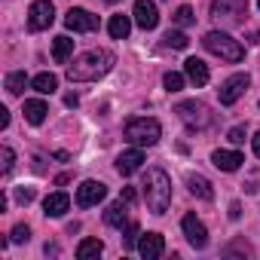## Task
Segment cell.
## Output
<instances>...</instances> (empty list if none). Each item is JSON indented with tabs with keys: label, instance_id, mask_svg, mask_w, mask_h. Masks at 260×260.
<instances>
[{
	"label": "cell",
	"instance_id": "16",
	"mask_svg": "<svg viewBox=\"0 0 260 260\" xmlns=\"http://www.w3.org/2000/svg\"><path fill=\"white\" fill-rule=\"evenodd\" d=\"M104 223H107V226H116V230H122V226L132 223V220H128V202L119 199V202L107 205V211H104Z\"/></svg>",
	"mask_w": 260,
	"mask_h": 260
},
{
	"label": "cell",
	"instance_id": "37",
	"mask_svg": "<svg viewBox=\"0 0 260 260\" xmlns=\"http://www.w3.org/2000/svg\"><path fill=\"white\" fill-rule=\"evenodd\" d=\"M239 214H242V205H239V202H233V205H230V217H233V220H236V217H239Z\"/></svg>",
	"mask_w": 260,
	"mask_h": 260
},
{
	"label": "cell",
	"instance_id": "38",
	"mask_svg": "<svg viewBox=\"0 0 260 260\" xmlns=\"http://www.w3.org/2000/svg\"><path fill=\"white\" fill-rule=\"evenodd\" d=\"M251 144H254V153H257V156H260V132H257V135H254V138H251Z\"/></svg>",
	"mask_w": 260,
	"mask_h": 260
},
{
	"label": "cell",
	"instance_id": "33",
	"mask_svg": "<svg viewBox=\"0 0 260 260\" xmlns=\"http://www.w3.org/2000/svg\"><path fill=\"white\" fill-rule=\"evenodd\" d=\"M16 202H19V205L34 202V187H19V190H16Z\"/></svg>",
	"mask_w": 260,
	"mask_h": 260
},
{
	"label": "cell",
	"instance_id": "30",
	"mask_svg": "<svg viewBox=\"0 0 260 260\" xmlns=\"http://www.w3.org/2000/svg\"><path fill=\"white\" fill-rule=\"evenodd\" d=\"M0 159H4L0 172H4V175H10V172H13V166H16V153H13V147H4V150H0Z\"/></svg>",
	"mask_w": 260,
	"mask_h": 260
},
{
	"label": "cell",
	"instance_id": "14",
	"mask_svg": "<svg viewBox=\"0 0 260 260\" xmlns=\"http://www.w3.org/2000/svg\"><path fill=\"white\" fill-rule=\"evenodd\" d=\"M141 166H144V150H141V147H132V150H125V153H119V159H116V172H119L122 178L135 175Z\"/></svg>",
	"mask_w": 260,
	"mask_h": 260
},
{
	"label": "cell",
	"instance_id": "27",
	"mask_svg": "<svg viewBox=\"0 0 260 260\" xmlns=\"http://www.w3.org/2000/svg\"><path fill=\"white\" fill-rule=\"evenodd\" d=\"M162 40H166V46H172V49H187V46H190V40H187L184 31H169Z\"/></svg>",
	"mask_w": 260,
	"mask_h": 260
},
{
	"label": "cell",
	"instance_id": "32",
	"mask_svg": "<svg viewBox=\"0 0 260 260\" xmlns=\"http://www.w3.org/2000/svg\"><path fill=\"white\" fill-rule=\"evenodd\" d=\"M226 138H230V144H245V125H233L230 132H226Z\"/></svg>",
	"mask_w": 260,
	"mask_h": 260
},
{
	"label": "cell",
	"instance_id": "17",
	"mask_svg": "<svg viewBox=\"0 0 260 260\" xmlns=\"http://www.w3.org/2000/svg\"><path fill=\"white\" fill-rule=\"evenodd\" d=\"M211 162H214L220 172H236V169H242L245 156H242L239 150H214V153H211Z\"/></svg>",
	"mask_w": 260,
	"mask_h": 260
},
{
	"label": "cell",
	"instance_id": "26",
	"mask_svg": "<svg viewBox=\"0 0 260 260\" xmlns=\"http://www.w3.org/2000/svg\"><path fill=\"white\" fill-rule=\"evenodd\" d=\"M184 80H187V74H178V71H169V74L162 77V86H166L169 92H181V89H184Z\"/></svg>",
	"mask_w": 260,
	"mask_h": 260
},
{
	"label": "cell",
	"instance_id": "40",
	"mask_svg": "<svg viewBox=\"0 0 260 260\" xmlns=\"http://www.w3.org/2000/svg\"><path fill=\"white\" fill-rule=\"evenodd\" d=\"M257 7H260V0H257Z\"/></svg>",
	"mask_w": 260,
	"mask_h": 260
},
{
	"label": "cell",
	"instance_id": "24",
	"mask_svg": "<svg viewBox=\"0 0 260 260\" xmlns=\"http://www.w3.org/2000/svg\"><path fill=\"white\" fill-rule=\"evenodd\" d=\"M104 251V242L101 239H83L80 245H77V257L80 260H92V257H98Z\"/></svg>",
	"mask_w": 260,
	"mask_h": 260
},
{
	"label": "cell",
	"instance_id": "5",
	"mask_svg": "<svg viewBox=\"0 0 260 260\" xmlns=\"http://www.w3.org/2000/svg\"><path fill=\"white\" fill-rule=\"evenodd\" d=\"M175 113L181 116V122H184L187 128H193V132H202V128L211 125V113H208V107H205L202 101H196V98L181 101V104L175 107Z\"/></svg>",
	"mask_w": 260,
	"mask_h": 260
},
{
	"label": "cell",
	"instance_id": "10",
	"mask_svg": "<svg viewBox=\"0 0 260 260\" xmlns=\"http://www.w3.org/2000/svg\"><path fill=\"white\" fill-rule=\"evenodd\" d=\"M104 196H107V187H104L101 181H83V184L77 187V205H80V208H92V205H98Z\"/></svg>",
	"mask_w": 260,
	"mask_h": 260
},
{
	"label": "cell",
	"instance_id": "1",
	"mask_svg": "<svg viewBox=\"0 0 260 260\" xmlns=\"http://www.w3.org/2000/svg\"><path fill=\"white\" fill-rule=\"evenodd\" d=\"M113 52L107 49H89L83 55L74 58V64H68V80L71 83H92V80H101L110 68H113Z\"/></svg>",
	"mask_w": 260,
	"mask_h": 260
},
{
	"label": "cell",
	"instance_id": "21",
	"mask_svg": "<svg viewBox=\"0 0 260 260\" xmlns=\"http://www.w3.org/2000/svg\"><path fill=\"white\" fill-rule=\"evenodd\" d=\"M46 113H49L46 101H40V98H28V101H25V119H28L31 125H40V122L46 119Z\"/></svg>",
	"mask_w": 260,
	"mask_h": 260
},
{
	"label": "cell",
	"instance_id": "19",
	"mask_svg": "<svg viewBox=\"0 0 260 260\" xmlns=\"http://www.w3.org/2000/svg\"><path fill=\"white\" fill-rule=\"evenodd\" d=\"M187 187H190V193H193V196H199V199H205V202H208V199H214L211 181H208V178H202V175H193V172H190V175H187Z\"/></svg>",
	"mask_w": 260,
	"mask_h": 260
},
{
	"label": "cell",
	"instance_id": "4",
	"mask_svg": "<svg viewBox=\"0 0 260 260\" xmlns=\"http://www.w3.org/2000/svg\"><path fill=\"white\" fill-rule=\"evenodd\" d=\"M202 46H205L211 55H217V58H223V61H230V64H236V61H242V58H245L242 43H239V40H233L226 31H208V34L202 37Z\"/></svg>",
	"mask_w": 260,
	"mask_h": 260
},
{
	"label": "cell",
	"instance_id": "23",
	"mask_svg": "<svg viewBox=\"0 0 260 260\" xmlns=\"http://www.w3.org/2000/svg\"><path fill=\"white\" fill-rule=\"evenodd\" d=\"M31 86H34L40 95H52V92L58 89V77H55V74H49V71H43V74H37V77L31 80Z\"/></svg>",
	"mask_w": 260,
	"mask_h": 260
},
{
	"label": "cell",
	"instance_id": "11",
	"mask_svg": "<svg viewBox=\"0 0 260 260\" xmlns=\"http://www.w3.org/2000/svg\"><path fill=\"white\" fill-rule=\"evenodd\" d=\"M181 230H184V236H187V242H190L193 248H205V245H208V230H205V223H202L196 214H184Z\"/></svg>",
	"mask_w": 260,
	"mask_h": 260
},
{
	"label": "cell",
	"instance_id": "29",
	"mask_svg": "<svg viewBox=\"0 0 260 260\" xmlns=\"http://www.w3.org/2000/svg\"><path fill=\"white\" fill-rule=\"evenodd\" d=\"M193 22H196V16H193V7H178V13H175V25L187 28V25H193Z\"/></svg>",
	"mask_w": 260,
	"mask_h": 260
},
{
	"label": "cell",
	"instance_id": "8",
	"mask_svg": "<svg viewBox=\"0 0 260 260\" xmlns=\"http://www.w3.org/2000/svg\"><path fill=\"white\" fill-rule=\"evenodd\" d=\"M55 22V7L52 0H34L31 10H28V28L31 31H46Z\"/></svg>",
	"mask_w": 260,
	"mask_h": 260
},
{
	"label": "cell",
	"instance_id": "7",
	"mask_svg": "<svg viewBox=\"0 0 260 260\" xmlns=\"http://www.w3.org/2000/svg\"><path fill=\"white\" fill-rule=\"evenodd\" d=\"M248 86H251V77H248V74H233V77H226V80L220 83V89H217L220 104H223V107L236 104V101L245 95V89H248Z\"/></svg>",
	"mask_w": 260,
	"mask_h": 260
},
{
	"label": "cell",
	"instance_id": "2",
	"mask_svg": "<svg viewBox=\"0 0 260 260\" xmlns=\"http://www.w3.org/2000/svg\"><path fill=\"white\" fill-rule=\"evenodd\" d=\"M144 199H147V208L153 214H166L169 205H172V181L162 169H147L144 175Z\"/></svg>",
	"mask_w": 260,
	"mask_h": 260
},
{
	"label": "cell",
	"instance_id": "3",
	"mask_svg": "<svg viewBox=\"0 0 260 260\" xmlns=\"http://www.w3.org/2000/svg\"><path fill=\"white\" fill-rule=\"evenodd\" d=\"M122 132H125L128 144H135V147H153L162 138V125L153 116H132V119L125 122Z\"/></svg>",
	"mask_w": 260,
	"mask_h": 260
},
{
	"label": "cell",
	"instance_id": "36",
	"mask_svg": "<svg viewBox=\"0 0 260 260\" xmlns=\"http://www.w3.org/2000/svg\"><path fill=\"white\" fill-rule=\"evenodd\" d=\"M64 104H68V107H77V104H80V98L71 92V95H64Z\"/></svg>",
	"mask_w": 260,
	"mask_h": 260
},
{
	"label": "cell",
	"instance_id": "6",
	"mask_svg": "<svg viewBox=\"0 0 260 260\" xmlns=\"http://www.w3.org/2000/svg\"><path fill=\"white\" fill-rule=\"evenodd\" d=\"M245 13H248V0H211V16L217 22L236 25L245 19Z\"/></svg>",
	"mask_w": 260,
	"mask_h": 260
},
{
	"label": "cell",
	"instance_id": "25",
	"mask_svg": "<svg viewBox=\"0 0 260 260\" xmlns=\"http://www.w3.org/2000/svg\"><path fill=\"white\" fill-rule=\"evenodd\" d=\"M25 86H28V74H25V71H13V74L7 77V92H10V95H22Z\"/></svg>",
	"mask_w": 260,
	"mask_h": 260
},
{
	"label": "cell",
	"instance_id": "39",
	"mask_svg": "<svg viewBox=\"0 0 260 260\" xmlns=\"http://www.w3.org/2000/svg\"><path fill=\"white\" fill-rule=\"evenodd\" d=\"M104 4H116V0H104Z\"/></svg>",
	"mask_w": 260,
	"mask_h": 260
},
{
	"label": "cell",
	"instance_id": "22",
	"mask_svg": "<svg viewBox=\"0 0 260 260\" xmlns=\"http://www.w3.org/2000/svg\"><path fill=\"white\" fill-rule=\"evenodd\" d=\"M107 31H110V37H113V40H125V37H128V31H132V19H128V16H110Z\"/></svg>",
	"mask_w": 260,
	"mask_h": 260
},
{
	"label": "cell",
	"instance_id": "15",
	"mask_svg": "<svg viewBox=\"0 0 260 260\" xmlns=\"http://www.w3.org/2000/svg\"><path fill=\"white\" fill-rule=\"evenodd\" d=\"M184 74H187V80L193 83V86H208V80H211V74H208V64L202 61V58H187L184 61Z\"/></svg>",
	"mask_w": 260,
	"mask_h": 260
},
{
	"label": "cell",
	"instance_id": "31",
	"mask_svg": "<svg viewBox=\"0 0 260 260\" xmlns=\"http://www.w3.org/2000/svg\"><path fill=\"white\" fill-rule=\"evenodd\" d=\"M28 239H31V230H28L25 223L13 226V233H10V242H19V245H22V242H28Z\"/></svg>",
	"mask_w": 260,
	"mask_h": 260
},
{
	"label": "cell",
	"instance_id": "35",
	"mask_svg": "<svg viewBox=\"0 0 260 260\" xmlns=\"http://www.w3.org/2000/svg\"><path fill=\"white\" fill-rule=\"evenodd\" d=\"M7 125H10V110L0 107V128H7Z\"/></svg>",
	"mask_w": 260,
	"mask_h": 260
},
{
	"label": "cell",
	"instance_id": "18",
	"mask_svg": "<svg viewBox=\"0 0 260 260\" xmlns=\"http://www.w3.org/2000/svg\"><path fill=\"white\" fill-rule=\"evenodd\" d=\"M68 208H71V196H68V193H49V196L43 199L46 217H61V214H68Z\"/></svg>",
	"mask_w": 260,
	"mask_h": 260
},
{
	"label": "cell",
	"instance_id": "12",
	"mask_svg": "<svg viewBox=\"0 0 260 260\" xmlns=\"http://www.w3.org/2000/svg\"><path fill=\"white\" fill-rule=\"evenodd\" d=\"M132 16H135V25L144 28V31H153V28L159 25V13H156V4H153V0H135Z\"/></svg>",
	"mask_w": 260,
	"mask_h": 260
},
{
	"label": "cell",
	"instance_id": "20",
	"mask_svg": "<svg viewBox=\"0 0 260 260\" xmlns=\"http://www.w3.org/2000/svg\"><path fill=\"white\" fill-rule=\"evenodd\" d=\"M71 55H74V40H71L68 34L55 37V40H52V58H55L58 64H68V61H71Z\"/></svg>",
	"mask_w": 260,
	"mask_h": 260
},
{
	"label": "cell",
	"instance_id": "13",
	"mask_svg": "<svg viewBox=\"0 0 260 260\" xmlns=\"http://www.w3.org/2000/svg\"><path fill=\"white\" fill-rule=\"evenodd\" d=\"M162 251H166L162 233H144V236H138V254L144 260H156V257H162Z\"/></svg>",
	"mask_w": 260,
	"mask_h": 260
},
{
	"label": "cell",
	"instance_id": "34",
	"mask_svg": "<svg viewBox=\"0 0 260 260\" xmlns=\"http://www.w3.org/2000/svg\"><path fill=\"white\" fill-rule=\"evenodd\" d=\"M119 199H125L128 205H132V202H135L138 196H135V190H132V187H122V193H119Z\"/></svg>",
	"mask_w": 260,
	"mask_h": 260
},
{
	"label": "cell",
	"instance_id": "28",
	"mask_svg": "<svg viewBox=\"0 0 260 260\" xmlns=\"http://www.w3.org/2000/svg\"><path fill=\"white\" fill-rule=\"evenodd\" d=\"M138 236H141V233H138V223L132 220V223L125 226V242H122V248H125V251H132V248H138Z\"/></svg>",
	"mask_w": 260,
	"mask_h": 260
},
{
	"label": "cell",
	"instance_id": "9",
	"mask_svg": "<svg viewBox=\"0 0 260 260\" xmlns=\"http://www.w3.org/2000/svg\"><path fill=\"white\" fill-rule=\"evenodd\" d=\"M64 25H68V31H74V34H92V31L98 28V16H92V13L83 10V7H71L68 16H64Z\"/></svg>",
	"mask_w": 260,
	"mask_h": 260
}]
</instances>
